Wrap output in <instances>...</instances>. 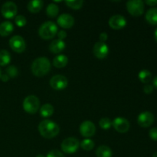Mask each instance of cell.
<instances>
[{
  "instance_id": "1",
  "label": "cell",
  "mask_w": 157,
  "mask_h": 157,
  "mask_svg": "<svg viewBox=\"0 0 157 157\" xmlns=\"http://www.w3.org/2000/svg\"><path fill=\"white\" fill-rule=\"evenodd\" d=\"M38 131L44 138L52 139L58 136L60 132V127L56 123L51 120H44L38 125Z\"/></svg>"
},
{
  "instance_id": "2",
  "label": "cell",
  "mask_w": 157,
  "mask_h": 157,
  "mask_svg": "<svg viewBox=\"0 0 157 157\" xmlns=\"http://www.w3.org/2000/svg\"><path fill=\"white\" fill-rule=\"evenodd\" d=\"M31 69L35 76L43 77L50 71L51 62L45 57H40L32 62Z\"/></svg>"
},
{
  "instance_id": "3",
  "label": "cell",
  "mask_w": 157,
  "mask_h": 157,
  "mask_svg": "<svg viewBox=\"0 0 157 157\" xmlns=\"http://www.w3.org/2000/svg\"><path fill=\"white\" fill-rule=\"evenodd\" d=\"M58 26L54 21H47L43 23L38 29V35L44 40H50L57 35Z\"/></svg>"
},
{
  "instance_id": "4",
  "label": "cell",
  "mask_w": 157,
  "mask_h": 157,
  "mask_svg": "<svg viewBox=\"0 0 157 157\" xmlns=\"http://www.w3.org/2000/svg\"><path fill=\"white\" fill-rule=\"evenodd\" d=\"M23 109L25 111L30 114H34L36 113L40 107V101L35 95L27 96L23 101Z\"/></svg>"
},
{
  "instance_id": "5",
  "label": "cell",
  "mask_w": 157,
  "mask_h": 157,
  "mask_svg": "<svg viewBox=\"0 0 157 157\" xmlns=\"http://www.w3.org/2000/svg\"><path fill=\"white\" fill-rule=\"evenodd\" d=\"M80 146L79 140L75 137H67L62 141L61 148L64 153L67 154H73L76 153Z\"/></svg>"
},
{
  "instance_id": "6",
  "label": "cell",
  "mask_w": 157,
  "mask_h": 157,
  "mask_svg": "<svg viewBox=\"0 0 157 157\" xmlns=\"http://www.w3.org/2000/svg\"><path fill=\"white\" fill-rule=\"evenodd\" d=\"M127 9L130 15L140 16L144 12V2L142 0H129L127 2Z\"/></svg>"
},
{
  "instance_id": "7",
  "label": "cell",
  "mask_w": 157,
  "mask_h": 157,
  "mask_svg": "<svg viewBox=\"0 0 157 157\" xmlns=\"http://www.w3.org/2000/svg\"><path fill=\"white\" fill-rule=\"evenodd\" d=\"M2 15L4 18L10 19L16 16L18 12V7L13 2H6L2 5L1 9Z\"/></svg>"
},
{
  "instance_id": "8",
  "label": "cell",
  "mask_w": 157,
  "mask_h": 157,
  "mask_svg": "<svg viewBox=\"0 0 157 157\" xmlns=\"http://www.w3.org/2000/svg\"><path fill=\"white\" fill-rule=\"evenodd\" d=\"M9 46L15 52L21 53L25 50V41L20 35H15L9 40Z\"/></svg>"
},
{
  "instance_id": "9",
  "label": "cell",
  "mask_w": 157,
  "mask_h": 157,
  "mask_svg": "<svg viewBox=\"0 0 157 157\" xmlns=\"http://www.w3.org/2000/svg\"><path fill=\"white\" fill-rule=\"evenodd\" d=\"M67 79L66 77L61 75H56L52 77L50 80V85L56 90H64L67 86Z\"/></svg>"
},
{
  "instance_id": "10",
  "label": "cell",
  "mask_w": 157,
  "mask_h": 157,
  "mask_svg": "<svg viewBox=\"0 0 157 157\" xmlns=\"http://www.w3.org/2000/svg\"><path fill=\"white\" fill-rule=\"evenodd\" d=\"M80 133L84 137L90 138L96 133V127L92 121H85L80 126Z\"/></svg>"
},
{
  "instance_id": "11",
  "label": "cell",
  "mask_w": 157,
  "mask_h": 157,
  "mask_svg": "<svg viewBox=\"0 0 157 157\" xmlns=\"http://www.w3.org/2000/svg\"><path fill=\"white\" fill-rule=\"evenodd\" d=\"M112 126L117 132L121 133H127L130 130V122L126 118L117 117L112 121Z\"/></svg>"
},
{
  "instance_id": "12",
  "label": "cell",
  "mask_w": 157,
  "mask_h": 157,
  "mask_svg": "<svg viewBox=\"0 0 157 157\" xmlns=\"http://www.w3.org/2000/svg\"><path fill=\"white\" fill-rule=\"evenodd\" d=\"M108 24L111 29L115 30L122 29L127 25V20L125 17L121 15H114L110 18Z\"/></svg>"
},
{
  "instance_id": "13",
  "label": "cell",
  "mask_w": 157,
  "mask_h": 157,
  "mask_svg": "<svg viewBox=\"0 0 157 157\" xmlns=\"http://www.w3.org/2000/svg\"><path fill=\"white\" fill-rule=\"evenodd\" d=\"M94 55L96 58L99 59H104L108 55L109 53V48L107 44L104 42H98L95 43L93 48Z\"/></svg>"
},
{
  "instance_id": "14",
  "label": "cell",
  "mask_w": 157,
  "mask_h": 157,
  "mask_svg": "<svg viewBox=\"0 0 157 157\" xmlns=\"http://www.w3.org/2000/svg\"><path fill=\"white\" fill-rule=\"evenodd\" d=\"M154 116L150 111H144L140 113L137 117V123L141 127H149L153 124Z\"/></svg>"
},
{
  "instance_id": "15",
  "label": "cell",
  "mask_w": 157,
  "mask_h": 157,
  "mask_svg": "<svg viewBox=\"0 0 157 157\" xmlns=\"http://www.w3.org/2000/svg\"><path fill=\"white\" fill-rule=\"evenodd\" d=\"M57 23L63 29H70L75 24V18L69 14H61L57 18Z\"/></svg>"
},
{
  "instance_id": "16",
  "label": "cell",
  "mask_w": 157,
  "mask_h": 157,
  "mask_svg": "<svg viewBox=\"0 0 157 157\" xmlns=\"http://www.w3.org/2000/svg\"><path fill=\"white\" fill-rule=\"evenodd\" d=\"M66 47L65 42L62 40L55 39L49 44V50L54 54H60Z\"/></svg>"
},
{
  "instance_id": "17",
  "label": "cell",
  "mask_w": 157,
  "mask_h": 157,
  "mask_svg": "<svg viewBox=\"0 0 157 157\" xmlns=\"http://www.w3.org/2000/svg\"><path fill=\"white\" fill-rule=\"evenodd\" d=\"M14 30V26L11 21H6L0 24V35L2 37L9 36L12 33Z\"/></svg>"
},
{
  "instance_id": "18",
  "label": "cell",
  "mask_w": 157,
  "mask_h": 157,
  "mask_svg": "<svg viewBox=\"0 0 157 157\" xmlns=\"http://www.w3.org/2000/svg\"><path fill=\"white\" fill-rule=\"evenodd\" d=\"M44 2L41 0H32L27 5L28 10L32 13H38L42 9Z\"/></svg>"
},
{
  "instance_id": "19",
  "label": "cell",
  "mask_w": 157,
  "mask_h": 157,
  "mask_svg": "<svg viewBox=\"0 0 157 157\" xmlns=\"http://www.w3.org/2000/svg\"><path fill=\"white\" fill-rule=\"evenodd\" d=\"M68 63V58L66 55L60 54L54 58L53 59V65L57 68H62L65 67Z\"/></svg>"
},
{
  "instance_id": "20",
  "label": "cell",
  "mask_w": 157,
  "mask_h": 157,
  "mask_svg": "<svg viewBox=\"0 0 157 157\" xmlns=\"http://www.w3.org/2000/svg\"><path fill=\"white\" fill-rule=\"evenodd\" d=\"M95 153L97 157H112L113 155L111 149L106 145H101L98 147Z\"/></svg>"
},
{
  "instance_id": "21",
  "label": "cell",
  "mask_w": 157,
  "mask_h": 157,
  "mask_svg": "<svg viewBox=\"0 0 157 157\" xmlns=\"http://www.w3.org/2000/svg\"><path fill=\"white\" fill-rule=\"evenodd\" d=\"M145 18L150 24L157 25V8L153 7L149 9L146 13Z\"/></svg>"
},
{
  "instance_id": "22",
  "label": "cell",
  "mask_w": 157,
  "mask_h": 157,
  "mask_svg": "<svg viewBox=\"0 0 157 157\" xmlns=\"http://www.w3.org/2000/svg\"><path fill=\"white\" fill-rule=\"evenodd\" d=\"M55 109L51 104H44L40 108V114L42 117H49L54 113Z\"/></svg>"
},
{
  "instance_id": "23",
  "label": "cell",
  "mask_w": 157,
  "mask_h": 157,
  "mask_svg": "<svg viewBox=\"0 0 157 157\" xmlns=\"http://www.w3.org/2000/svg\"><path fill=\"white\" fill-rule=\"evenodd\" d=\"M138 78L141 82L144 83V84H147L152 80V73L149 70L144 69L139 72Z\"/></svg>"
},
{
  "instance_id": "24",
  "label": "cell",
  "mask_w": 157,
  "mask_h": 157,
  "mask_svg": "<svg viewBox=\"0 0 157 157\" xmlns=\"http://www.w3.org/2000/svg\"><path fill=\"white\" fill-rule=\"evenodd\" d=\"M59 8L55 3H50L46 8V14L51 18H55L58 15Z\"/></svg>"
},
{
  "instance_id": "25",
  "label": "cell",
  "mask_w": 157,
  "mask_h": 157,
  "mask_svg": "<svg viewBox=\"0 0 157 157\" xmlns=\"http://www.w3.org/2000/svg\"><path fill=\"white\" fill-rule=\"evenodd\" d=\"M11 61V55L6 50H0V66H6Z\"/></svg>"
},
{
  "instance_id": "26",
  "label": "cell",
  "mask_w": 157,
  "mask_h": 157,
  "mask_svg": "<svg viewBox=\"0 0 157 157\" xmlns=\"http://www.w3.org/2000/svg\"><path fill=\"white\" fill-rule=\"evenodd\" d=\"M80 146L84 150L90 151V150H93L94 147V142L92 140L87 138V139H84L81 141Z\"/></svg>"
},
{
  "instance_id": "27",
  "label": "cell",
  "mask_w": 157,
  "mask_h": 157,
  "mask_svg": "<svg viewBox=\"0 0 157 157\" xmlns=\"http://www.w3.org/2000/svg\"><path fill=\"white\" fill-rule=\"evenodd\" d=\"M69 8L73 9H80L82 8L84 1L82 0H67L64 2Z\"/></svg>"
},
{
  "instance_id": "28",
  "label": "cell",
  "mask_w": 157,
  "mask_h": 157,
  "mask_svg": "<svg viewBox=\"0 0 157 157\" xmlns=\"http://www.w3.org/2000/svg\"><path fill=\"white\" fill-rule=\"evenodd\" d=\"M99 126L103 130H109L112 127V121L111 120L107 117L101 118L99 121Z\"/></svg>"
},
{
  "instance_id": "29",
  "label": "cell",
  "mask_w": 157,
  "mask_h": 157,
  "mask_svg": "<svg viewBox=\"0 0 157 157\" xmlns=\"http://www.w3.org/2000/svg\"><path fill=\"white\" fill-rule=\"evenodd\" d=\"M6 75L9 78H15L18 75V70L15 65H10L6 68Z\"/></svg>"
},
{
  "instance_id": "30",
  "label": "cell",
  "mask_w": 157,
  "mask_h": 157,
  "mask_svg": "<svg viewBox=\"0 0 157 157\" xmlns=\"http://www.w3.org/2000/svg\"><path fill=\"white\" fill-rule=\"evenodd\" d=\"M15 23L18 27H23L27 23V20H26L25 17L19 15L15 17Z\"/></svg>"
},
{
  "instance_id": "31",
  "label": "cell",
  "mask_w": 157,
  "mask_h": 157,
  "mask_svg": "<svg viewBox=\"0 0 157 157\" xmlns=\"http://www.w3.org/2000/svg\"><path fill=\"white\" fill-rule=\"evenodd\" d=\"M46 157H65L61 151L58 150H52L47 154Z\"/></svg>"
},
{
  "instance_id": "32",
  "label": "cell",
  "mask_w": 157,
  "mask_h": 157,
  "mask_svg": "<svg viewBox=\"0 0 157 157\" xmlns=\"http://www.w3.org/2000/svg\"><path fill=\"white\" fill-rule=\"evenodd\" d=\"M149 136L153 140L157 141V127H153L149 131Z\"/></svg>"
},
{
  "instance_id": "33",
  "label": "cell",
  "mask_w": 157,
  "mask_h": 157,
  "mask_svg": "<svg viewBox=\"0 0 157 157\" xmlns=\"http://www.w3.org/2000/svg\"><path fill=\"white\" fill-rule=\"evenodd\" d=\"M144 93L147 94H151L153 91V86L151 84H146L144 87Z\"/></svg>"
},
{
  "instance_id": "34",
  "label": "cell",
  "mask_w": 157,
  "mask_h": 157,
  "mask_svg": "<svg viewBox=\"0 0 157 157\" xmlns=\"http://www.w3.org/2000/svg\"><path fill=\"white\" fill-rule=\"evenodd\" d=\"M57 35H58V39L62 40V41H64V38H67V32L64 30H60L59 32H58Z\"/></svg>"
},
{
  "instance_id": "35",
  "label": "cell",
  "mask_w": 157,
  "mask_h": 157,
  "mask_svg": "<svg viewBox=\"0 0 157 157\" xmlns=\"http://www.w3.org/2000/svg\"><path fill=\"white\" fill-rule=\"evenodd\" d=\"M99 38L101 42L105 43V41L108 39V35H107V34L106 33V32H102V33H101V35H100Z\"/></svg>"
},
{
  "instance_id": "36",
  "label": "cell",
  "mask_w": 157,
  "mask_h": 157,
  "mask_svg": "<svg viewBox=\"0 0 157 157\" xmlns=\"http://www.w3.org/2000/svg\"><path fill=\"white\" fill-rule=\"evenodd\" d=\"M147 5L150 6H154L157 5V0H146L145 2Z\"/></svg>"
},
{
  "instance_id": "37",
  "label": "cell",
  "mask_w": 157,
  "mask_h": 157,
  "mask_svg": "<svg viewBox=\"0 0 157 157\" xmlns=\"http://www.w3.org/2000/svg\"><path fill=\"white\" fill-rule=\"evenodd\" d=\"M0 79H1L2 81H3V82H7V81L9 80V77L6 74H3V75H1Z\"/></svg>"
},
{
  "instance_id": "38",
  "label": "cell",
  "mask_w": 157,
  "mask_h": 157,
  "mask_svg": "<svg viewBox=\"0 0 157 157\" xmlns=\"http://www.w3.org/2000/svg\"><path fill=\"white\" fill-rule=\"evenodd\" d=\"M153 84L156 88H157V76L155 77L153 80Z\"/></svg>"
},
{
  "instance_id": "39",
  "label": "cell",
  "mask_w": 157,
  "mask_h": 157,
  "mask_svg": "<svg viewBox=\"0 0 157 157\" xmlns=\"http://www.w3.org/2000/svg\"><path fill=\"white\" fill-rule=\"evenodd\" d=\"M154 37H155V39H156V41H157V28H156V30H155V32H154Z\"/></svg>"
},
{
  "instance_id": "40",
  "label": "cell",
  "mask_w": 157,
  "mask_h": 157,
  "mask_svg": "<svg viewBox=\"0 0 157 157\" xmlns=\"http://www.w3.org/2000/svg\"><path fill=\"white\" fill-rule=\"evenodd\" d=\"M153 157H157V152H156V153H153Z\"/></svg>"
},
{
  "instance_id": "41",
  "label": "cell",
  "mask_w": 157,
  "mask_h": 157,
  "mask_svg": "<svg viewBox=\"0 0 157 157\" xmlns=\"http://www.w3.org/2000/svg\"><path fill=\"white\" fill-rule=\"evenodd\" d=\"M36 157H45L44 156V155H41V154H39V155H38V156H37Z\"/></svg>"
},
{
  "instance_id": "42",
  "label": "cell",
  "mask_w": 157,
  "mask_h": 157,
  "mask_svg": "<svg viewBox=\"0 0 157 157\" xmlns=\"http://www.w3.org/2000/svg\"><path fill=\"white\" fill-rule=\"evenodd\" d=\"M1 75H2V72H1V69H0V78H1Z\"/></svg>"
}]
</instances>
